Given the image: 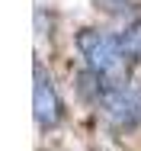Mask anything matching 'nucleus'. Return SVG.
<instances>
[{
  "instance_id": "nucleus-1",
  "label": "nucleus",
  "mask_w": 141,
  "mask_h": 151,
  "mask_svg": "<svg viewBox=\"0 0 141 151\" xmlns=\"http://www.w3.org/2000/svg\"><path fill=\"white\" fill-rule=\"evenodd\" d=\"M77 52L87 61V71L106 77V81H122L125 71V48L122 39H115L103 29H80L77 32Z\"/></svg>"
},
{
  "instance_id": "nucleus-2",
  "label": "nucleus",
  "mask_w": 141,
  "mask_h": 151,
  "mask_svg": "<svg viewBox=\"0 0 141 151\" xmlns=\"http://www.w3.org/2000/svg\"><path fill=\"white\" fill-rule=\"evenodd\" d=\"M96 106L115 129H135L141 122V84L125 81H106Z\"/></svg>"
},
{
  "instance_id": "nucleus-3",
  "label": "nucleus",
  "mask_w": 141,
  "mask_h": 151,
  "mask_svg": "<svg viewBox=\"0 0 141 151\" xmlns=\"http://www.w3.org/2000/svg\"><path fill=\"white\" fill-rule=\"evenodd\" d=\"M32 113H35V122L39 129H55L61 116H64V103L58 96V87L52 81V74L35 64V87H32Z\"/></svg>"
},
{
  "instance_id": "nucleus-4",
  "label": "nucleus",
  "mask_w": 141,
  "mask_h": 151,
  "mask_svg": "<svg viewBox=\"0 0 141 151\" xmlns=\"http://www.w3.org/2000/svg\"><path fill=\"white\" fill-rule=\"evenodd\" d=\"M122 48L132 61H141V23H132L122 32Z\"/></svg>"
},
{
  "instance_id": "nucleus-5",
  "label": "nucleus",
  "mask_w": 141,
  "mask_h": 151,
  "mask_svg": "<svg viewBox=\"0 0 141 151\" xmlns=\"http://www.w3.org/2000/svg\"><path fill=\"white\" fill-rule=\"evenodd\" d=\"M99 3H103L106 10H125V6L132 3V0H99Z\"/></svg>"
}]
</instances>
